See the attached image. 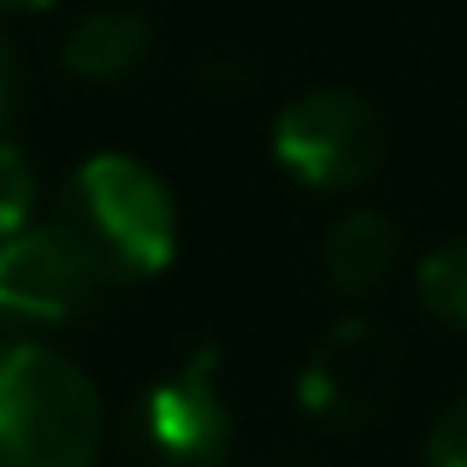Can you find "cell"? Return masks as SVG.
Returning <instances> with one entry per match:
<instances>
[{"label": "cell", "mask_w": 467, "mask_h": 467, "mask_svg": "<svg viewBox=\"0 0 467 467\" xmlns=\"http://www.w3.org/2000/svg\"><path fill=\"white\" fill-rule=\"evenodd\" d=\"M54 225L83 249L101 285H142L178 261V202L137 154H89L59 183Z\"/></svg>", "instance_id": "6da1fadb"}, {"label": "cell", "mask_w": 467, "mask_h": 467, "mask_svg": "<svg viewBox=\"0 0 467 467\" xmlns=\"http://www.w3.org/2000/svg\"><path fill=\"white\" fill-rule=\"evenodd\" d=\"M107 397L54 343L0 349V467H101Z\"/></svg>", "instance_id": "7a4b0ae2"}, {"label": "cell", "mask_w": 467, "mask_h": 467, "mask_svg": "<svg viewBox=\"0 0 467 467\" xmlns=\"http://www.w3.org/2000/svg\"><path fill=\"white\" fill-rule=\"evenodd\" d=\"M237 420L219 379L213 349H190L171 373H160L125 420L130 467H231Z\"/></svg>", "instance_id": "3957f363"}, {"label": "cell", "mask_w": 467, "mask_h": 467, "mask_svg": "<svg viewBox=\"0 0 467 467\" xmlns=\"http://www.w3.org/2000/svg\"><path fill=\"white\" fill-rule=\"evenodd\" d=\"M273 160L278 171L319 195H355L385 166V119L367 95L343 83L302 89L273 119Z\"/></svg>", "instance_id": "277c9868"}, {"label": "cell", "mask_w": 467, "mask_h": 467, "mask_svg": "<svg viewBox=\"0 0 467 467\" xmlns=\"http://www.w3.org/2000/svg\"><path fill=\"white\" fill-rule=\"evenodd\" d=\"M402 343L373 314H343L314 337L308 361L296 373V402L314 426L361 432L397 402Z\"/></svg>", "instance_id": "5b68a950"}, {"label": "cell", "mask_w": 467, "mask_h": 467, "mask_svg": "<svg viewBox=\"0 0 467 467\" xmlns=\"http://www.w3.org/2000/svg\"><path fill=\"white\" fill-rule=\"evenodd\" d=\"M101 273L59 225H30L0 237V326L6 331H59L78 326L101 296Z\"/></svg>", "instance_id": "8992f818"}, {"label": "cell", "mask_w": 467, "mask_h": 467, "mask_svg": "<svg viewBox=\"0 0 467 467\" xmlns=\"http://www.w3.org/2000/svg\"><path fill=\"white\" fill-rule=\"evenodd\" d=\"M402 266V231L390 213L379 207H349V213L331 219V231L319 237V273L337 296L367 302L397 278Z\"/></svg>", "instance_id": "52a82bcc"}, {"label": "cell", "mask_w": 467, "mask_h": 467, "mask_svg": "<svg viewBox=\"0 0 467 467\" xmlns=\"http://www.w3.org/2000/svg\"><path fill=\"white\" fill-rule=\"evenodd\" d=\"M154 54V24L137 6H95L59 42V66L78 83H125Z\"/></svg>", "instance_id": "ba28073f"}, {"label": "cell", "mask_w": 467, "mask_h": 467, "mask_svg": "<svg viewBox=\"0 0 467 467\" xmlns=\"http://www.w3.org/2000/svg\"><path fill=\"white\" fill-rule=\"evenodd\" d=\"M414 296L432 319H444L450 331H467V237L438 243L420 266H414Z\"/></svg>", "instance_id": "9c48e42d"}, {"label": "cell", "mask_w": 467, "mask_h": 467, "mask_svg": "<svg viewBox=\"0 0 467 467\" xmlns=\"http://www.w3.org/2000/svg\"><path fill=\"white\" fill-rule=\"evenodd\" d=\"M42 213V171L18 142H0V237L30 231Z\"/></svg>", "instance_id": "30bf717a"}, {"label": "cell", "mask_w": 467, "mask_h": 467, "mask_svg": "<svg viewBox=\"0 0 467 467\" xmlns=\"http://www.w3.org/2000/svg\"><path fill=\"white\" fill-rule=\"evenodd\" d=\"M426 467H467V397H456L426 432Z\"/></svg>", "instance_id": "8fae6325"}, {"label": "cell", "mask_w": 467, "mask_h": 467, "mask_svg": "<svg viewBox=\"0 0 467 467\" xmlns=\"http://www.w3.org/2000/svg\"><path fill=\"white\" fill-rule=\"evenodd\" d=\"M6 113H12V59L0 47V125H6Z\"/></svg>", "instance_id": "7c38bea8"}, {"label": "cell", "mask_w": 467, "mask_h": 467, "mask_svg": "<svg viewBox=\"0 0 467 467\" xmlns=\"http://www.w3.org/2000/svg\"><path fill=\"white\" fill-rule=\"evenodd\" d=\"M59 0H0V12H18V18H36V12H54Z\"/></svg>", "instance_id": "4fadbf2b"}, {"label": "cell", "mask_w": 467, "mask_h": 467, "mask_svg": "<svg viewBox=\"0 0 467 467\" xmlns=\"http://www.w3.org/2000/svg\"><path fill=\"white\" fill-rule=\"evenodd\" d=\"M261 467H302V462H261Z\"/></svg>", "instance_id": "5bb4252c"}]
</instances>
